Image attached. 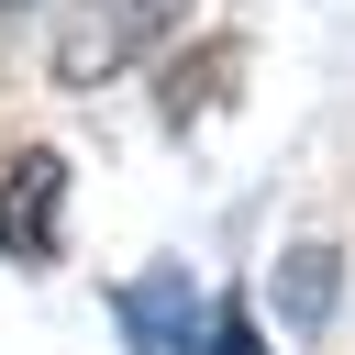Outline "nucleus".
Wrapping results in <instances>:
<instances>
[{"instance_id": "obj_1", "label": "nucleus", "mask_w": 355, "mask_h": 355, "mask_svg": "<svg viewBox=\"0 0 355 355\" xmlns=\"http://www.w3.org/2000/svg\"><path fill=\"white\" fill-rule=\"evenodd\" d=\"M178 22H189V0H78L67 33H55V78H67V89H100V78H122L133 55H155Z\"/></svg>"}, {"instance_id": "obj_2", "label": "nucleus", "mask_w": 355, "mask_h": 355, "mask_svg": "<svg viewBox=\"0 0 355 355\" xmlns=\"http://www.w3.org/2000/svg\"><path fill=\"white\" fill-rule=\"evenodd\" d=\"M55 200H67V166H55V155H22L11 189H0V244H11L22 266L55 255Z\"/></svg>"}, {"instance_id": "obj_3", "label": "nucleus", "mask_w": 355, "mask_h": 355, "mask_svg": "<svg viewBox=\"0 0 355 355\" xmlns=\"http://www.w3.org/2000/svg\"><path fill=\"white\" fill-rule=\"evenodd\" d=\"M322 311H333V244H300V266H288V322L311 333Z\"/></svg>"}, {"instance_id": "obj_4", "label": "nucleus", "mask_w": 355, "mask_h": 355, "mask_svg": "<svg viewBox=\"0 0 355 355\" xmlns=\"http://www.w3.org/2000/svg\"><path fill=\"white\" fill-rule=\"evenodd\" d=\"M0 11H22V0H0Z\"/></svg>"}]
</instances>
